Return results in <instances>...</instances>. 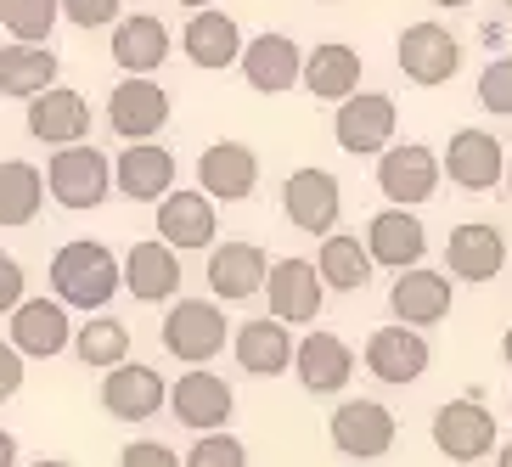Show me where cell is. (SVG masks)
Segmentation results:
<instances>
[{
  "label": "cell",
  "instance_id": "obj_1",
  "mask_svg": "<svg viewBox=\"0 0 512 467\" xmlns=\"http://www.w3.org/2000/svg\"><path fill=\"white\" fill-rule=\"evenodd\" d=\"M119 287H124V276L107 242H91V237L62 242L57 259H51V293L68 310H107Z\"/></svg>",
  "mask_w": 512,
  "mask_h": 467
},
{
  "label": "cell",
  "instance_id": "obj_2",
  "mask_svg": "<svg viewBox=\"0 0 512 467\" xmlns=\"http://www.w3.org/2000/svg\"><path fill=\"white\" fill-rule=\"evenodd\" d=\"M46 186L51 197H57L62 209H102L107 192H113V164H107L96 147H79V141H68V147L51 152V169H46Z\"/></svg>",
  "mask_w": 512,
  "mask_h": 467
},
{
  "label": "cell",
  "instance_id": "obj_3",
  "mask_svg": "<svg viewBox=\"0 0 512 467\" xmlns=\"http://www.w3.org/2000/svg\"><path fill=\"white\" fill-rule=\"evenodd\" d=\"M226 327L231 321L214 299H181V304H169L158 338H164V349L175 355V361L203 366V361H214V355L226 349Z\"/></svg>",
  "mask_w": 512,
  "mask_h": 467
},
{
  "label": "cell",
  "instance_id": "obj_4",
  "mask_svg": "<svg viewBox=\"0 0 512 467\" xmlns=\"http://www.w3.org/2000/svg\"><path fill=\"white\" fill-rule=\"evenodd\" d=\"M282 214L287 226L304 231V237H327L338 226V214H344V186L332 169H293L282 181Z\"/></svg>",
  "mask_w": 512,
  "mask_h": 467
},
{
  "label": "cell",
  "instance_id": "obj_5",
  "mask_svg": "<svg viewBox=\"0 0 512 467\" xmlns=\"http://www.w3.org/2000/svg\"><path fill=\"white\" fill-rule=\"evenodd\" d=\"M394 124H400L394 96L349 91L344 102H338V113H332V136H338V147H344L349 158H377V152L394 141Z\"/></svg>",
  "mask_w": 512,
  "mask_h": 467
},
{
  "label": "cell",
  "instance_id": "obj_6",
  "mask_svg": "<svg viewBox=\"0 0 512 467\" xmlns=\"http://www.w3.org/2000/svg\"><path fill=\"white\" fill-rule=\"evenodd\" d=\"M327 434H332V451L338 456H349V462H377V456L394 451L400 422H394L389 406H377V400H344L327 417Z\"/></svg>",
  "mask_w": 512,
  "mask_h": 467
},
{
  "label": "cell",
  "instance_id": "obj_7",
  "mask_svg": "<svg viewBox=\"0 0 512 467\" xmlns=\"http://www.w3.org/2000/svg\"><path fill=\"white\" fill-rule=\"evenodd\" d=\"M394 57H400V74L411 85H422V91L451 85L456 68H462V46H456V34L445 23H411V29H400Z\"/></svg>",
  "mask_w": 512,
  "mask_h": 467
},
{
  "label": "cell",
  "instance_id": "obj_8",
  "mask_svg": "<svg viewBox=\"0 0 512 467\" xmlns=\"http://www.w3.org/2000/svg\"><path fill=\"white\" fill-rule=\"evenodd\" d=\"M377 192L389 203H400V209H422L439 192V158L422 141H406V147L389 141L377 152Z\"/></svg>",
  "mask_w": 512,
  "mask_h": 467
},
{
  "label": "cell",
  "instance_id": "obj_9",
  "mask_svg": "<svg viewBox=\"0 0 512 467\" xmlns=\"http://www.w3.org/2000/svg\"><path fill=\"white\" fill-rule=\"evenodd\" d=\"M107 124L124 141H152L169 124V91L152 74H124L107 96Z\"/></svg>",
  "mask_w": 512,
  "mask_h": 467
},
{
  "label": "cell",
  "instance_id": "obj_10",
  "mask_svg": "<svg viewBox=\"0 0 512 467\" xmlns=\"http://www.w3.org/2000/svg\"><path fill=\"white\" fill-rule=\"evenodd\" d=\"M164 400H169L164 372H152V366L130 361V355L107 366V377H102V406H107V417L147 422V417H158V411H164Z\"/></svg>",
  "mask_w": 512,
  "mask_h": 467
},
{
  "label": "cell",
  "instance_id": "obj_11",
  "mask_svg": "<svg viewBox=\"0 0 512 467\" xmlns=\"http://www.w3.org/2000/svg\"><path fill=\"white\" fill-rule=\"evenodd\" d=\"M259 293H271V316L287 321V327H304V321L321 316V304H327V282L310 259H276L271 271H265V287Z\"/></svg>",
  "mask_w": 512,
  "mask_h": 467
},
{
  "label": "cell",
  "instance_id": "obj_12",
  "mask_svg": "<svg viewBox=\"0 0 512 467\" xmlns=\"http://www.w3.org/2000/svg\"><path fill=\"white\" fill-rule=\"evenodd\" d=\"M434 445L451 462H479V456L496 451V417L479 406V394H467V400H445L434 411Z\"/></svg>",
  "mask_w": 512,
  "mask_h": 467
},
{
  "label": "cell",
  "instance_id": "obj_13",
  "mask_svg": "<svg viewBox=\"0 0 512 467\" xmlns=\"http://www.w3.org/2000/svg\"><path fill=\"white\" fill-rule=\"evenodd\" d=\"M439 175H451L462 192H496V181H507V152L490 130H456L439 158Z\"/></svg>",
  "mask_w": 512,
  "mask_h": 467
},
{
  "label": "cell",
  "instance_id": "obj_14",
  "mask_svg": "<svg viewBox=\"0 0 512 467\" xmlns=\"http://www.w3.org/2000/svg\"><path fill=\"white\" fill-rule=\"evenodd\" d=\"M242 79L254 85L259 96H282L299 85L304 74V51L293 34H254V40H242V57H237Z\"/></svg>",
  "mask_w": 512,
  "mask_h": 467
},
{
  "label": "cell",
  "instance_id": "obj_15",
  "mask_svg": "<svg viewBox=\"0 0 512 467\" xmlns=\"http://www.w3.org/2000/svg\"><path fill=\"white\" fill-rule=\"evenodd\" d=\"M12 344L23 361H51L74 344V321L62 299H17L12 310Z\"/></svg>",
  "mask_w": 512,
  "mask_h": 467
},
{
  "label": "cell",
  "instance_id": "obj_16",
  "mask_svg": "<svg viewBox=\"0 0 512 467\" xmlns=\"http://www.w3.org/2000/svg\"><path fill=\"white\" fill-rule=\"evenodd\" d=\"M175 411V422H186L192 434H209V428H226L231 411H237V394L220 372H181V383L169 389L164 400Z\"/></svg>",
  "mask_w": 512,
  "mask_h": 467
},
{
  "label": "cell",
  "instance_id": "obj_17",
  "mask_svg": "<svg viewBox=\"0 0 512 467\" xmlns=\"http://www.w3.org/2000/svg\"><path fill=\"white\" fill-rule=\"evenodd\" d=\"M366 372L377 377V383H389V389H406V383H417L422 372H428V338H422L417 327H377L372 338H366Z\"/></svg>",
  "mask_w": 512,
  "mask_h": 467
},
{
  "label": "cell",
  "instance_id": "obj_18",
  "mask_svg": "<svg viewBox=\"0 0 512 467\" xmlns=\"http://www.w3.org/2000/svg\"><path fill=\"white\" fill-rule=\"evenodd\" d=\"M197 186H203L214 203H242V197H254L259 152L242 147V141H214V147H203V158H197Z\"/></svg>",
  "mask_w": 512,
  "mask_h": 467
},
{
  "label": "cell",
  "instance_id": "obj_19",
  "mask_svg": "<svg viewBox=\"0 0 512 467\" xmlns=\"http://www.w3.org/2000/svg\"><path fill=\"white\" fill-rule=\"evenodd\" d=\"M214 197L197 186V192H175L169 186L158 197V237L175 248V254H192V248H214Z\"/></svg>",
  "mask_w": 512,
  "mask_h": 467
},
{
  "label": "cell",
  "instance_id": "obj_20",
  "mask_svg": "<svg viewBox=\"0 0 512 467\" xmlns=\"http://www.w3.org/2000/svg\"><path fill=\"white\" fill-rule=\"evenodd\" d=\"M29 136L46 147H68V141L91 136V102L68 85H46L29 96Z\"/></svg>",
  "mask_w": 512,
  "mask_h": 467
},
{
  "label": "cell",
  "instance_id": "obj_21",
  "mask_svg": "<svg viewBox=\"0 0 512 467\" xmlns=\"http://www.w3.org/2000/svg\"><path fill=\"white\" fill-rule=\"evenodd\" d=\"M293 372L310 394H344L349 377H355V349L338 332H310L293 344Z\"/></svg>",
  "mask_w": 512,
  "mask_h": 467
},
{
  "label": "cell",
  "instance_id": "obj_22",
  "mask_svg": "<svg viewBox=\"0 0 512 467\" xmlns=\"http://www.w3.org/2000/svg\"><path fill=\"white\" fill-rule=\"evenodd\" d=\"M119 276H124V293L136 304H164V299H175V287H181V254H175L164 237L136 242V248L124 254Z\"/></svg>",
  "mask_w": 512,
  "mask_h": 467
},
{
  "label": "cell",
  "instance_id": "obj_23",
  "mask_svg": "<svg viewBox=\"0 0 512 467\" xmlns=\"http://www.w3.org/2000/svg\"><path fill=\"white\" fill-rule=\"evenodd\" d=\"M366 254L372 265H389V271H406V265H422L428 254V231L411 209L389 203L383 214H372V226H366Z\"/></svg>",
  "mask_w": 512,
  "mask_h": 467
},
{
  "label": "cell",
  "instance_id": "obj_24",
  "mask_svg": "<svg viewBox=\"0 0 512 467\" xmlns=\"http://www.w3.org/2000/svg\"><path fill=\"white\" fill-rule=\"evenodd\" d=\"M400 282L389 287V310L394 321H406V327H434V321L451 316V276L439 271H422V265H406V271H394Z\"/></svg>",
  "mask_w": 512,
  "mask_h": 467
},
{
  "label": "cell",
  "instance_id": "obj_25",
  "mask_svg": "<svg viewBox=\"0 0 512 467\" xmlns=\"http://www.w3.org/2000/svg\"><path fill=\"white\" fill-rule=\"evenodd\" d=\"M175 186V152L152 147V141H130L113 164V192L130 197V203H158V197Z\"/></svg>",
  "mask_w": 512,
  "mask_h": 467
},
{
  "label": "cell",
  "instance_id": "obj_26",
  "mask_svg": "<svg viewBox=\"0 0 512 467\" xmlns=\"http://www.w3.org/2000/svg\"><path fill=\"white\" fill-rule=\"evenodd\" d=\"M231 355H237L242 372L282 377L287 366H293V332H287V321H276V316L242 321V327L231 332Z\"/></svg>",
  "mask_w": 512,
  "mask_h": 467
},
{
  "label": "cell",
  "instance_id": "obj_27",
  "mask_svg": "<svg viewBox=\"0 0 512 467\" xmlns=\"http://www.w3.org/2000/svg\"><path fill=\"white\" fill-rule=\"evenodd\" d=\"M265 271H271V259H265L259 242H220L209 254V287H214V299H226V304L254 299L265 287Z\"/></svg>",
  "mask_w": 512,
  "mask_h": 467
},
{
  "label": "cell",
  "instance_id": "obj_28",
  "mask_svg": "<svg viewBox=\"0 0 512 467\" xmlns=\"http://www.w3.org/2000/svg\"><path fill=\"white\" fill-rule=\"evenodd\" d=\"M445 265H451V276H462V282H490V276L507 265V237H501L496 226H484V220H467V226H456L451 242H445Z\"/></svg>",
  "mask_w": 512,
  "mask_h": 467
},
{
  "label": "cell",
  "instance_id": "obj_29",
  "mask_svg": "<svg viewBox=\"0 0 512 467\" xmlns=\"http://www.w3.org/2000/svg\"><path fill=\"white\" fill-rule=\"evenodd\" d=\"M299 85L316 96V102H344L349 91H361V51L344 46V40H327V46L304 51Z\"/></svg>",
  "mask_w": 512,
  "mask_h": 467
},
{
  "label": "cell",
  "instance_id": "obj_30",
  "mask_svg": "<svg viewBox=\"0 0 512 467\" xmlns=\"http://www.w3.org/2000/svg\"><path fill=\"white\" fill-rule=\"evenodd\" d=\"M113 62L124 74H158L169 62V29L152 12H130L113 23Z\"/></svg>",
  "mask_w": 512,
  "mask_h": 467
},
{
  "label": "cell",
  "instance_id": "obj_31",
  "mask_svg": "<svg viewBox=\"0 0 512 467\" xmlns=\"http://www.w3.org/2000/svg\"><path fill=\"white\" fill-rule=\"evenodd\" d=\"M181 46H186V57H192L197 68L220 74V68H231V62L242 57V29H237V17L197 6L192 23H186V34H181Z\"/></svg>",
  "mask_w": 512,
  "mask_h": 467
},
{
  "label": "cell",
  "instance_id": "obj_32",
  "mask_svg": "<svg viewBox=\"0 0 512 467\" xmlns=\"http://www.w3.org/2000/svg\"><path fill=\"white\" fill-rule=\"evenodd\" d=\"M57 85V57H51L46 40H12L0 46V96H23Z\"/></svg>",
  "mask_w": 512,
  "mask_h": 467
},
{
  "label": "cell",
  "instance_id": "obj_33",
  "mask_svg": "<svg viewBox=\"0 0 512 467\" xmlns=\"http://www.w3.org/2000/svg\"><path fill=\"white\" fill-rule=\"evenodd\" d=\"M316 271L321 282L332 287V293H361L366 282H372V254H366V242L361 237H321V254H316Z\"/></svg>",
  "mask_w": 512,
  "mask_h": 467
},
{
  "label": "cell",
  "instance_id": "obj_34",
  "mask_svg": "<svg viewBox=\"0 0 512 467\" xmlns=\"http://www.w3.org/2000/svg\"><path fill=\"white\" fill-rule=\"evenodd\" d=\"M46 203V175L23 158H6L0 164V226H29Z\"/></svg>",
  "mask_w": 512,
  "mask_h": 467
},
{
  "label": "cell",
  "instance_id": "obj_35",
  "mask_svg": "<svg viewBox=\"0 0 512 467\" xmlns=\"http://www.w3.org/2000/svg\"><path fill=\"white\" fill-rule=\"evenodd\" d=\"M74 355H79L85 366H96V372H107L113 361H124V355H130V327H124L119 316L85 321V327L74 332Z\"/></svg>",
  "mask_w": 512,
  "mask_h": 467
},
{
  "label": "cell",
  "instance_id": "obj_36",
  "mask_svg": "<svg viewBox=\"0 0 512 467\" xmlns=\"http://www.w3.org/2000/svg\"><path fill=\"white\" fill-rule=\"evenodd\" d=\"M57 23H62L57 0H0V29L12 40H51Z\"/></svg>",
  "mask_w": 512,
  "mask_h": 467
},
{
  "label": "cell",
  "instance_id": "obj_37",
  "mask_svg": "<svg viewBox=\"0 0 512 467\" xmlns=\"http://www.w3.org/2000/svg\"><path fill=\"white\" fill-rule=\"evenodd\" d=\"M181 467H248V445L226 428H209V434H197V445L186 451Z\"/></svg>",
  "mask_w": 512,
  "mask_h": 467
},
{
  "label": "cell",
  "instance_id": "obj_38",
  "mask_svg": "<svg viewBox=\"0 0 512 467\" xmlns=\"http://www.w3.org/2000/svg\"><path fill=\"white\" fill-rule=\"evenodd\" d=\"M479 107L496 113V119H512V57H490L479 74Z\"/></svg>",
  "mask_w": 512,
  "mask_h": 467
},
{
  "label": "cell",
  "instance_id": "obj_39",
  "mask_svg": "<svg viewBox=\"0 0 512 467\" xmlns=\"http://www.w3.org/2000/svg\"><path fill=\"white\" fill-rule=\"evenodd\" d=\"M74 29H113L124 17V0H57Z\"/></svg>",
  "mask_w": 512,
  "mask_h": 467
},
{
  "label": "cell",
  "instance_id": "obj_40",
  "mask_svg": "<svg viewBox=\"0 0 512 467\" xmlns=\"http://www.w3.org/2000/svg\"><path fill=\"white\" fill-rule=\"evenodd\" d=\"M119 467H181V456L169 445H158V439H136V445H124Z\"/></svg>",
  "mask_w": 512,
  "mask_h": 467
},
{
  "label": "cell",
  "instance_id": "obj_41",
  "mask_svg": "<svg viewBox=\"0 0 512 467\" xmlns=\"http://www.w3.org/2000/svg\"><path fill=\"white\" fill-rule=\"evenodd\" d=\"M23 293H29V276H23V265H17L12 254H0V316H12Z\"/></svg>",
  "mask_w": 512,
  "mask_h": 467
},
{
  "label": "cell",
  "instance_id": "obj_42",
  "mask_svg": "<svg viewBox=\"0 0 512 467\" xmlns=\"http://www.w3.org/2000/svg\"><path fill=\"white\" fill-rule=\"evenodd\" d=\"M23 355H17V344L12 338H6V344H0V400H12L17 389H23Z\"/></svg>",
  "mask_w": 512,
  "mask_h": 467
},
{
  "label": "cell",
  "instance_id": "obj_43",
  "mask_svg": "<svg viewBox=\"0 0 512 467\" xmlns=\"http://www.w3.org/2000/svg\"><path fill=\"white\" fill-rule=\"evenodd\" d=\"M0 467H17V439L0 428Z\"/></svg>",
  "mask_w": 512,
  "mask_h": 467
},
{
  "label": "cell",
  "instance_id": "obj_44",
  "mask_svg": "<svg viewBox=\"0 0 512 467\" xmlns=\"http://www.w3.org/2000/svg\"><path fill=\"white\" fill-rule=\"evenodd\" d=\"M496 467H512V439H507V445L496 451Z\"/></svg>",
  "mask_w": 512,
  "mask_h": 467
},
{
  "label": "cell",
  "instance_id": "obj_45",
  "mask_svg": "<svg viewBox=\"0 0 512 467\" xmlns=\"http://www.w3.org/2000/svg\"><path fill=\"white\" fill-rule=\"evenodd\" d=\"M434 6H445V12H462V6H473V0H434Z\"/></svg>",
  "mask_w": 512,
  "mask_h": 467
},
{
  "label": "cell",
  "instance_id": "obj_46",
  "mask_svg": "<svg viewBox=\"0 0 512 467\" xmlns=\"http://www.w3.org/2000/svg\"><path fill=\"white\" fill-rule=\"evenodd\" d=\"M175 6H186V12H197V6H214V0H175Z\"/></svg>",
  "mask_w": 512,
  "mask_h": 467
},
{
  "label": "cell",
  "instance_id": "obj_47",
  "mask_svg": "<svg viewBox=\"0 0 512 467\" xmlns=\"http://www.w3.org/2000/svg\"><path fill=\"white\" fill-rule=\"evenodd\" d=\"M501 355H507V366H512V327H507V338H501Z\"/></svg>",
  "mask_w": 512,
  "mask_h": 467
},
{
  "label": "cell",
  "instance_id": "obj_48",
  "mask_svg": "<svg viewBox=\"0 0 512 467\" xmlns=\"http://www.w3.org/2000/svg\"><path fill=\"white\" fill-rule=\"evenodd\" d=\"M34 467H74V462H57V456H46V462H34Z\"/></svg>",
  "mask_w": 512,
  "mask_h": 467
},
{
  "label": "cell",
  "instance_id": "obj_49",
  "mask_svg": "<svg viewBox=\"0 0 512 467\" xmlns=\"http://www.w3.org/2000/svg\"><path fill=\"white\" fill-rule=\"evenodd\" d=\"M507 186H512V164H507Z\"/></svg>",
  "mask_w": 512,
  "mask_h": 467
},
{
  "label": "cell",
  "instance_id": "obj_50",
  "mask_svg": "<svg viewBox=\"0 0 512 467\" xmlns=\"http://www.w3.org/2000/svg\"><path fill=\"white\" fill-rule=\"evenodd\" d=\"M501 6H507V12H512V0H501Z\"/></svg>",
  "mask_w": 512,
  "mask_h": 467
},
{
  "label": "cell",
  "instance_id": "obj_51",
  "mask_svg": "<svg viewBox=\"0 0 512 467\" xmlns=\"http://www.w3.org/2000/svg\"><path fill=\"white\" fill-rule=\"evenodd\" d=\"M316 6H332V0H316Z\"/></svg>",
  "mask_w": 512,
  "mask_h": 467
},
{
  "label": "cell",
  "instance_id": "obj_52",
  "mask_svg": "<svg viewBox=\"0 0 512 467\" xmlns=\"http://www.w3.org/2000/svg\"><path fill=\"white\" fill-rule=\"evenodd\" d=\"M507 417H512V400H507Z\"/></svg>",
  "mask_w": 512,
  "mask_h": 467
},
{
  "label": "cell",
  "instance_id": "obj_53",
  "mask_svg": "<svg viewBox=\"0 0 512 467\" xmlns=\"http://www.w3.org/2000/svg\"><path fill=\"white\" fill-rule=\"evenodd\" d=\"M467 467H479V462H467Z\"/></svg>",
  "mask_w": 512,
  "mask_h": 467
}]
</instances>
